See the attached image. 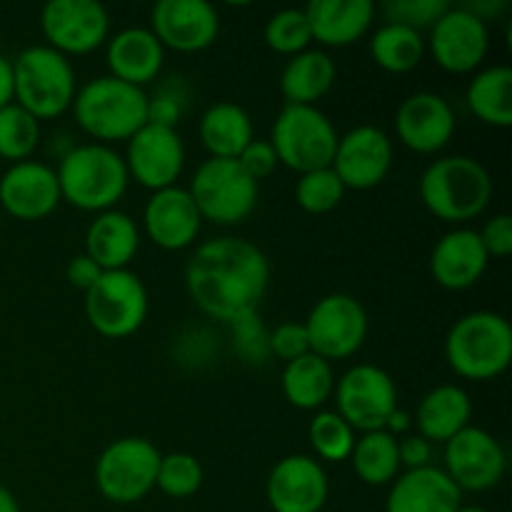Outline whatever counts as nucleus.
<instances>
[{
    "mask_svg": "<svg viewBox=\"0 0 512 512\" xmlns=\"http://www.w3.org/2000/svg\"><path fill=\"white\" fill-rule=\"evenodd\" d=\"M398 455H400V468L405 470H420L433 465V445L420 435H405L398 440Z\"/></svg>",
    "mask_w": 512,
    "mask_h": 512,
    "instance_id": "49530a36",
    "label": "nucleus"
},
{
    "mask_svg": "<svg viewBox=\"0 0 512 512\" xmlns=\"http://www.w3.org/2000/svg\"><path fill=\"white\" fill-rule=\"evenodd\" d=\"M448 8L450 5L445 0H390L383 5V13L388 23L423 33L425 28H433Z\"/></svg>",
    "mask_w": 512,
    "mask_h": 512,
    "instance_id": "a19ab883",
    "label": "nucleus"
},
{
    "mask_svg": "<svg viewBox=\"0 0 512 512\" xmlns=\"http://www.w3.org/2000/svg\"><path fill=\"white\" fill-rule=\"evenodd\" d=\"M270 285V263L245 238H213L200 243L185 265V290L200 313L220 323L258 313Z\"/></svg>",
    "mask_w": 512,
    "mask_h": 512,
    "instance_id": "f257e3e1",
    "label": "nucleus"
},
{
    "mask_svg": "<svg viewBox=\"0 0 512 512\" xmlns=\"http://www.w3.org/2000/svg\"><path fill=\"white\" fill-rule=\"evenodd\" d=\"M60 198L85 213H105L123 200L130 175L123 155L110 145H73L55 168Z\"/></svg>",
    "mask_w": 512,
    "mask_h": 512,
    "instance_id": "7ed1b4c3",
    "label": "nucleus"
},
{
    "mask_svg": "<svg viewBox=\"0 0 512 512\" xmlns=\"http://www.w3.org/2000/svg\"><path fill=\"white\" fill-rule=\"evenodd\" d=\"M418 190L430 215L443 223L463 225L488 210L493 178L488 168L470 155H445L423 170Z\"/></svg>",
    "mask_w": 512,
    "mask_h": 512,
    "instance_id": "f03ea898",
    "label": "nucleus"
},
{
    "mask_svg": "<svg viewBox=\"0 0 512 512\" xmlns=\"http://www.w3.org/2000/svg\"><path fill=\"white\" fill-rule=\"evenodd\" d=\"M160 450L150 440L130 435L110 443L95 460V488L108 503L133 505L153 493Z\"/></svg>",
    "mask_w": 512,
    "mask_h": 512,
    "instance_id": "1a4fd4ad",
    "label": "nucleus"
},
{
    "mask_svg": "<svg viewBox=\"0 0 512 512\" xmlns=\"http://www.w3.org/2000/svg\"><path fill=\"white\" fill-rule=\"evenodd\" d=\"M488 253L480 243L478 230L453 228L435 243L430 253V273L445 290H468L488 270Z\"/></svg>",
    "mask_w": 512,
    "mask_h": 512,
    "instance_id": "5701e85b",
    "label": "nucleus"
},
{
    "mask_svg": "<svg viewBox=\"0 0 512 512\" xmlns=\"http://www.w3.org/2000/svg\"><path fill=\"white\" fill-rule=\"evenodd\" d=\"M348 460L353 463L355 475L365 485L385 488L400 475L398 438L388 435L385 430L363 433V438H355L353 453Z\"/></svg>",
    "mask_w": 512,
    "mask_h": 512,
    "instance_id": "72a5a7b5",
    "label": "nucleus"
},
{
    "mask_svg": "<svg viewBox=\"0 0 512 512\" xmlns=\"http://www.w3.org/2000/svg\"><path fill=\"white\" fill-rule=\"evenodd\" d=\"M425 50H428V43L423 33L405 25L385 23L370 38V55L375 65L393 75H405L418 68L425 58Z\"/></svg>",
    "mask_w": 512,
    "mask_h": 512,
    "instance_id": "473e14b6",
    "label": "nucleus"
},
{
    "mask_svg": "<svg viewBox=\"0 0 512 512\" xmlns=\"http://www.w3.org/2000/svg\"><path fill=\"white\" fill-rule=\"evenodd\" d=\"M410 425H413V415L408 413V410L403 408H395L393 413H390V418L385 420V433L393 435V438H398V435H408Z\"/></svg>",
    "mask_w": 512,
    "mask_h": 512,
    "instance_id": "8fccbe9b",
    "label": "nucleus"
},
{
    "mask_svg": "<svg viewBox=\"0 0 512 512\" xmlns=\"http://www.w3.org/2000/svg\"><path fill=\"white\" fill-rule=\"evenodd\" d=\"M338 138L340 135L333 120L320 108L285 105L273 123L270 145H273L280 165L303 175L310 170L330 168Z\"/></svg>",
    "mask_w": 512,
    "mask_h": 512,
    "instance_id": "0eeeda50",
    "label": "nucleus"
},
{
    "mask_svg": "<svg viewBox=\"0 0 512 512\" xmlns=\"http://www.w3.org/2000/svg\"><path fill=\"white\" fill-rule=\"evenodd\" d=\"M310 35L323 48H348L373 28L375 5L370 0H313L305 5Z\"/></svg>",
    "mask_w": 512,
    "mask_h": 512,
    "instance_id": "a878e982",
    "label": "nucleus"
},
{
    "mask_svg": "<svg viewBox=\"0 0 512 512\" xmlns=\"http://www.w3.org/2000/svg\"><path fill=\"white\" fill-rule=\"evenodd\" d=\"M265 498L273 512H323L330 498L328 473L310 455H288L270 470Z\"/></svg>",
    "mask_w": 512,
    "mask_h": 512,
    "instance_id": "6ab92c4d",
    "label": "nucleus"
},
{
    "mask_svg": "<svg viewBox=\"0 0 512 512\" xmlns=\"http://www.w3.org/2000/svg\"><path fill=\"white\" fill-rule=\"evenodd\" d=\"M463 493L443 468L405 470L390 483L385 512H458Z\"/></svg>",
    "mask_w": 512,
    "mask_h": 512,
    "instance_id": "b1692460",
    "label": "nucleus"
},
{
    "mask_svg": "<svg viewBox=\"0 0 512 512\" xmlns=\"http://www.w3.org/2000/svg\"><path fill=\"white\" fill-rule=\"evenodd\" d=\"M10 103H15L13 60H8L5 55H0V110Z\"/></svg>",
    "mask_w": 512,
    "mask_h": 512,
    "instance_id": "09e8293b",
    "label": "nucleus"
},
{
    "mask_svg": "<svg viewBox=\"0 0 512 512\" xmlns=\"http://www.w3.org/2000/svg\"><path fill=\"white\" fill-rule=\"evenodd\" d=\"M198 135L210 158L238 160V155L255 138L253 118L238 103L223 100L205 110L198 123Z\"/></svg>",
    "mask_w": 512,
    "mask_h": 512,
    "instance_id": "c756f323",
    "label": "nucleus"
},
{
    "mask_svg": "<svg viewBox=\"0 0 512 512\" xmlns=\"http://www.w3.org/2000/svg\"><path fill=\"white\" fill-rule=\"evenodd\" d=\"M143 228L158 248L178 253L198 240L203 218H200L188 188L173 185V188L150 195L143 210Z\"/></svg>",
    "mask_w": 512,
    "mask_h": 512,
    "instance_id": "4be33fe9",
    "label": "nucleus"
},
{
    "mask_svg": "<svg viewBox=\"0 0 512 512\" xmlns=\"http://www.w3.org/2000/svg\"><path fill=\"white\" fill-rule=\"evenodd\" d=\"M268 350L275 358L293 363V360L303 358L310 353L308 333H305L303 323H280L273 333H268Z\"/></svg>",
    "mask_w": 512,
    "mask_h": 512,
    "instance_id": "37998d69",
    "label": "nucleus"
},
{
    "mask_svg": "<svg viewBox=\"0 0 512 512\" xmlns=\"http://www.w3.org/2000/svg\"><path fill=\"white\" fill-rule=\"evenodd\" d=\"M468 108L480 123L493 128H510L512 125V70L508 65H493L470 80Z\"/></svg>",
    "mask_w": 512,
    "mask_h": 512,
    "instance_id": "2f4dec72",
    "label": "nucleus"
},
{
    "mask_svg": "<svg viewBox=\"0 0 512 512\" xmlns=\"http://www.w3.org/2000/svg\"><path fill=\"white\" fill-rule=\"evenodd\" d=\"M150 33L165 50L200 53L218 40L220 15L205 0H160L150 10Z\"/></svg>",
    "mask_w": 512,
    "mask_h": 512,
    "instance_id": "a211bd4d",
    "label": "nucleus"
},
{
    "mask_svg": "<svg viewBox=\"0 0 512 512\" xmlns=\"http://www.w3.org/2000/svg\"><path fill=\"white\" fill-rule=\"evenodd\" d=\"M165 63V48L150 28H125L105 43V65L110 78L145 88L158 80Z\"/></svg>",
    "mask_w": 512,
    "mask_h": 512,
    "instance_id": "393cba45",
    "label": "nucleus"
},
{
    "mask_svg": "<svg viewBox=\"0 0 512 512\" xmlns=\"http://www.w3.org/2000/svg\"><path fill=\"white\" fill-rule=\"evenodd\" d=\"M0 512H20L18 500L5 485H0Z\"/></svg>",
    "mask_w": 512,
    "mask_h": 512,
    "instance_id": "3c124183",
    "label": "nucleus"
},
{
    "mask_svg": "<svg viewBox=\"0 0 512 512\" xmlns=\"http://www.w3.org/2000/svg\"><path fill=\"white\" fill-rule=\"evenodd\" d=\"M310 445L325 463H343L355 445V430L335 410H318L310 420Z\"/></svg>",
    "mask_w": 512,
    "mask_h": 512,
    "instance_id": "c9c22d12",
    "label": "nucleus"
},
{
    "mask_svg": "<svg viewBox=\"0 0 512 512\" xmlns=\"http://www.w3.org/2000/svg\"><path fill=\"white\" fill-rule=\"evenodd\" d=\"M238 163H240V168H243L245 173L255 180V183L270 178V175H273L280 165L278 155H275L270 140H258V138L250 140L248 148L238 155Z\"/></svg>",
    "mask_w": 512,
    "mask_h": 512,
    "instance_id": "c03bdc74",
    "label": "nucleus"
},
{
    "mask_svg": "<svg viewBox=\"0 0 512 512\" xmlns=\"http://www.w3.org/2000/svg\"><path fill=\"white\" fill-rule=\"evenodd\" d=\"M260 183H255L238 160L208 158L198 165L190 180V198L200 218L215 225H240L258 205Z\"/></svg>",
    "mask_w": 512,
    "mask_h": 512,
    "instance_id": "6e6552de",
    "label": "nucleus"
},
{
    "mask_svg": "<svg viewBox=\"0 0 512 512\" xmlns=\"http://www.w3.org/2000/svg\"><path fill=\"white\" fill-rule=\"evenodd\" d=\"M335 413L353 430L373 433L383 430L385 420L398 408V388L388 370L360 363L335 380Z\"/></svg>",
    "mask_w": 512,
    "mask_h": 512,
    "instance_id": "f8f14e48",
    "label": "nucleus"
},
{
    "mask_svg": "<svg viewBox=\"0 0 512 512\" xmlns=\"http://www.w3.org/2000/svg\"><path fill=\"white\" fill-rule=\"evenodd\" d=\"M458 512H488V510L478 508V505H460Z\"/></svg>",
    "mask_w": 512,
    "mask_h": 512,
    "instance_id": "603ef678",
    "label": "nucleus"
},
{
    "mask_svg": "<svg viewBox=\"0 0 512 512\" xmlns=\"http://www.w3.org/2000/svg\"><path fill=\"white\" fill-rule=\"evenodd\" d=\"M100 275H103V270H100L98 263H93L85 253L75 255V258L68 263V268H65V278H68V283L73 285V288L83 290V293H88V290L98 283Z\"/></svg>",
    "mask_w": 512,
    "mask_h": 512,
    "instance_id": "de8ad7c7",
    "label": "nucleus"
},
{
    "mask_svg": "<svg viewBox=\"0 0 512 512\" xmlns=\"http://www.w3.org/2000/svg\"><path fill=\"white\" fill-rule=\"evenodd\" d=\"M13 80L15 103L38 123L60 118L78 93L73 63L48 45L25 48L13 60Z\"/></svg>",
    "mask_w": 512,
    "mask_h": 512,
    "instance_id": "423d86ee",
    "label": "nucleus"
},
{
    "mask_svg": "<svg viewBox=\"0 0 512 512\" xmlns=\"http://www.w3.org/2000/svg\"><path fill=\"white\" fill-rule=\"evenodd\" d=\"M345 185L335 175L333 168H320L303 173L295 183V200L310 215L333 213L345 198Z\"/></svg>",
    "mask_w": 512,
    "mask_h": 512,
    "instance_id": "4c0bfd02",
    "label": "nucleus"
},
{
    "mask_svg": "<svg viewBox=\"0 0 512 512\" xmlns=\"http://www.w3.org/2000/svg\"><path fill=\"white\" fill-rule=\"evenodd\" d=\"M395 133L413 153H440L455 135V113L443 95L420 90L400 103L395 113Z\"/></svg>",
    "mask_w": 512,
    "mask_h": 512,
    "instance_id": "aec40b11",
    "label": "nucleus"
},
{
    "mask_svg": "<svg viewBox=\"0 0 512 512\" xmlns=\"http://www.w3.org/2000/svg\"><path fill=\"white\" fill-rule=\"evenodd\" d=\"M125 168L138 185L150 193L173 188L185 168V145L178 130L145 123L128 140Z\"/></svg>",
    "mask_w": 512,
    "mask_h": 512,
    "instance_id": "f3484780",
    "label": "nucleus"
},
{
    "mask_svg": "<svg viewBox=\"0 0 512 512\" xmlns=\"http://www.w3.org/2000/svg\"><path fill=\"white\" fill-rule=\"evenodd\" d=\"M70 108L80 130L100 145L128 143L148 123V93L110 75H100L78 88Z\"/></svg>",
    "mask_w": 512,
    "mask_h": 512,
    "instance_id": "20e7f679",
    "label": "nucleus"
},
{
    "mask_svg": "<svg viewBox=\"0 0 512 512\" xmlns=\"http://www.w3.org/2000/svg\"><path fill=\"white\" fill-rule=\"evenodd\" d=\"M488 258H508L512 253V218L508 213H498L478 230Z\"/></svg>",
    "mask_w": 512,
    "mask_h": 512,
    "instance_id": "a18cd8bd",
    "label": "nucleus"
},
{
    "mask_svg": "<svg viewBox=\"0 0 512 512\" xmlns=\"http://www.w3.org/2000/svg\"><path fill=\"white\" fill-rule=\"evenodd\" d=\"M283 395L293 408L298 410H320L335 390V373L333 363L308 353L303 358L285 363L283 378Z\"/></svg>",
    "mask_w": 512,
    "mask_h": 512,
    "instance_id": "7c9ffc66",
    "label": "nucleus"
},
{
    "mask_svg": "<svg viewBox=\"0 0 512 512\" xmlns=\"http://www.w3.org/2000/svg\"><path fill=\"white\" fill-rule=\"evenodd\" d=\"M235 335V348L243 355L248 363H263L268 350V333H265L263 323H260L258 313H250L238 318L235 323H230Z\"/></svg>",
    "mask_w": 512,
    "mask_h": 512,
    "instance_id": "79ce46f5",
    "label": "nucleus"
},
{
    "mask_svg": "<svg viewBox=\"0 0 512 512\" xmlns=\"http://www.w3.org/2000/svg\"><path fill=\"white\" fill-rule=\"evenodd\" d=\"M148 305V290L138 275L110 270L85 293V318L103 338L123 340L143 328Z\"/></svg>",
    "mask_w": 512,
    "mask_h": 512,
    "instance_id": "9d476101",
    "label": "nucleus"
},
{
    "mask_svg": "<svg viewBox=\"0 0 512 512\" xmlns=\"http://www.w3.org/2000/svg\"><path fill=\"white\" fill-rule=\"evenodd\" d=\"M48 48L60 55H88L110 38V15L98 0H50L40 13Z\"/></svg>",
    "mask_w": 512,
    "mask_h": 512,
    "instance_id": "ddd939ff",
    "label": "nucleus"
},
{
    "mask_svg": "<svg viewBox=\"0 0 512 512\" xmlns=\"http://www.w3.org/2000/svg\"><path fill=\"white\" fill-rule=\"evenodd\" d=\"M190 88L180 75H170L163 85H158L153 95H148V123L160 128H178L188 110Z\"/></svg>",
    "mask_w": 512,
    "mask_h": 512,
    "instance_id": "ea45409f",
    "label": "nucleus"
},
{
    "mask_svg": "<svg viewBox=\"0 0 512 512\" xmlns=\"http://www.w3.org/2000/svg\"><path fill=\"white\" fill-rule=\"evenodd\" d=\"M508 455L500 440L483 428L468 425L445 443V475L460 493H485L503 480Z\"/></svg>",
    "mask_w": 512,
    "mask_h": 512,
    "instance_id": "4468645a",
    "label": "nucleus"
},
{
    "mask_svg": "<svg viewBox=\"0 0 512 512\" xmlns=\"http://www.w3.org/2000/svg\"><path fill=\"white\" fill-rule=\"evenodd\" d=\"M263 38L270 50H275V53L280 55H288V58L308 50L310 43H313V35H310V25H308V18H305V10L303 8L278 10V13L265 23Z\"/></svg>",
    "mask_w": 512,
    "mask_h": 512,
    "instance_id": "58836bf2",
    "label": "nucleus"
},
{
    "mask_svg": "<svg viewBox=\"0 0 512 512\" xmlns=\"http://www.w3.org/2000/svg\"><path fill=\"white\" fill-rule=\"evenodd\" d=\"M310 353L328 360L353 358L368 338V313L348 293H330L313 305L305 318Z\"/></svg>",
    "mask_w": 512,
    "mask_h": 512,
    "instance_id": "9b49d317",
    "label": "nucleus"
},
{
    "mask_svg": "<svg viewBox=\"0 0 512 512\" xmlns=\"http://www.w3.org/2000/svg\"><path fill=\"white\" fill-rule=\"evenodd\" d=\"M60 203L63 198H60L58 175L50 165L23 160L10 165L0 178V205L15 220L25 223L43 220L55 213Z\"/></svg>",
    "mask_w": 512,
    "mask_h": 512,
    "instance_id": "412c9836",
    "label": "nucleus"
},
{
    "mask_svg": "<svg viewBox=\"0 0 512 512\" xmlns=\"http://www.w3.org/2000/svg\"><path fill=\"white\" fill-rule=\"evenodd\" d=\"M203 465L190 453H170L160 455L158 475H155V488L173 500L193 498L203 485Z\"/></svg>",
    "mask_w": 512,
    "mask_h": 512,
    "instance_id": "e433bc0d",
    "label": "nucleus"
},
{
    "mask_svg": "<svg viewBox=\"0 0 512 512\" xmlns=\"http://www.w3.org/2000/svg\"><path fill=\"white\" fill-rule=\"evenodd\" d=\"M393 140L378 125H358L338 138L330 168L345 190H373L393 170Z\"/></svg>",
    "mask_w": 512,
    "mask_h": 512,
    "instance_id": "2eb2a0df",
    "label": "nucleus"
},
{
    "mask_svg": "<svg viewBox=\"0 0 512 512\" xmlns=\"http://www.w3.org/2000/svg\"><path fill=\"white\" fill-rule=\"evenodd\" d=\"M140 250V228L123 210H105L93 218L85 230V255L103 273L128 270Z\"/></svg>",
    "mask_w": 512,
    "mask_h": 512,
    "instance_id": "bb28decb",
    "label": "nucleus"
},
{
    "mask_svg": "<svg viewBox=\"0 0 512 512\" xmlns=\"http://www.w3.org/2000/svg\"><path fill=\"white\" fill-rule=\"evenodd\" d=\"M40 143V123L20 108L18 103H10L0 110V158L10 163H23L30 160Z\"/></svg>",
    "mask_w": 512,
    "mask_h": 512,
    "instance_id": "f704fd0d",
    "label": "nucleus"
},
{
    "mask_svg": "<svg viewBox=\"0 0 512 512\" xmlns=\"http://www.w3.org/2000/svg\"><path fill=\"white\" fill-rule=\"evenodd\" d=\"M445 360L455 375L473 383L500 378L512 360L510 323L493 310L463 315L448 330Z\"/></svg>",
    "mask_w": 512,
    "mask_h": 512,
    "instance_id": "39448f33",
    "label": "nucleus"
},
{
    "mask_svg": "<svg viewBox=\"0 0 512 512\" xmlns=\"http://www.w3.org/2000/svg\"><path fill=\"white\" fill-rule=\"evenodd\" d=\"M335 75V60L325 50L308 48L293 55L280 73L285 105H315L333 90Z\"/></svg>",
    "mask_w": 512,
    "mask_h": 512,
    "instance_id": "c85d7f7f",
    "label": "nucleus"
},
{
    "mask_svg": "<svg viewBox=\"0 0 512 512\" xmlns=\"http://www.w3.org/2000/svg\"><path fill=\"white\" fill-rule=\"evenodd\" d=\"M430 53L433 60L453 75H468L483 65L490 50L488 23L465 10L463 5L448 8L430 28Z\"/></svg>",
    "mask_w": 512,
    "mask_h": 512,
    "instance_id": "dca6fc26",
    "label": "nucleus"
},
{
    "mask_svg": "<svg viewBox=\"0 0 512 512\" xmlns=\"http://www.w3.org/2000/svg\"><path fill=\"white\" fill-rule=\"evenodd\" d=\"M470 418H473V403L460 385H438L423 395L415 410L418 435L428 443L445 445L460 430L468 428Z\"/></svg>",
    "mask_w": 512,
    "mask_h": 512,
    "instance_id": "cd10ccee",
    "label": "nucleus"
}]
</instances>
